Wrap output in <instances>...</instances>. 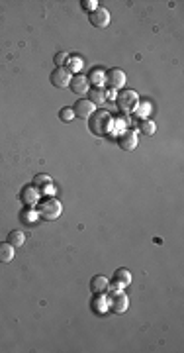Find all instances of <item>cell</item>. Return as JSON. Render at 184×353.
<instances>
[{
    "mask_svg": "<svg viewBox=\"0 0 184 353\" xmlns=\"http://www.w3.org/2000/svg\"><path fill=\"white\" fill-rule=\"evenodd\" d=\"M112 126H114V118L108 110H98L89 118V128L96 136H108L112 132Z\"/></svg>",
    "mask_w": 184,
    "mask_h": 353,
    "instance_id": "cell-1",
    "label": "cell"
},
{
    "mask_svg": "<svg viewBox=\"0 0 184 353\" xmlns=\"http://www.w3.org/2000/svg\"><path fill=\"white\" fill-rule=\"evenodd\" d=\"M61 212H63V206H61V202L57 200V198H53V196H49V198H45L43 202H39V206H37V214L43 218V220H57L59 216H61Z\"/></svg>",
    "mask_w": 184,
    "mask_h": 353,
    "instance_id": "cell-2",
    "label": "cell"
},
{
    "mask_svg": "<svg viewBox=\"0 0 184 353\" xmlns=\"http://www.w3.org/2000/svg\"><path fill=\"white\" fill-rule=\"evenodd\" d=\"M116 100H118V108L122 112H133L139 104V96L135 90H123L122 94L116 96Z\"/></svg>",
    "mask_w": 184,
    "mask_h": 353,
    "instance_id": "cell-3",
    "label": "cell"
},
{
    "mask_svg": "<svg viewBox=\"0 0 184 353\" xmlns=\"http://www.w3.org/2000/svg\"><path fill=\"white\" fill-rule=\"evenodd\" d=\"M127 306H129V298H127L122 290L112 292V298H110V308H112V312L123 314V312L127 310Z\"/></svg>",
    "mask_w": 184,
    "mask_h": 353,
    "instance_id": "cell-4",
    "label": "cell"
},
{
    "mask_svg": "<svg viewBox=\"0 0 184 353\" xmlns=\"http://www.w3.org/2000/svg\"><path fill=\"white\" fill-rule=\"evenodd\" d=\"M71 81H73V77H71V73H69L65 67H57V69L51 73V83H53V87L65 88L71 85Z\"/></svg>",
    "mask_w": 184,
    "mask_h": 353,
    "instance_id": "cell-5",
    "label": "cell"
},
{
    "mask_svg": "<svg viewBox=\"0 0 184 353\" xmlns=\"http://www.w3.org/2000/svg\"><path fill=\"white\" fill-rule=\"evenodd\" d=\"M106 83L110 85V88L118 90V88L125 87L127 77H125V73H123L122 69H112V71H108V73H106Z\"/></svg>",
    "mask_w": 184,
    "mask_h": 353,
    "instance_id": "cell-6",
    "label": "cell"
},
{
    "mask_svg": "<svg viewBox=\"0 0 184 353\" xmlns=\"http://www.w3.org/2000/svg\"><path fill=\"white\" fill-rule=\"evenodd\" d=\"M96 106H94V102L89 100V98H81V100H77V104H75V116H79V118H85V120H89L92 114L96 112L94 110Z\"/></svg>",
    "mask_w": 184,
    "mask_h": 353,
    "instance_id": "cell-7",
    "label": "cell"
},
{
    "mask_svg": "<svg viewBox=\"0 0 184 353\" xmlns=\"http://www.w3.org/2000/svg\"><path fill=\"white\" fill-rule=\"evenodd\" d=\"M91 24L96 28H106L110 26V12L106 8H96L94 12H91Z\"/></svg>",
    "mask_w": 184,
    "mask_h": 353,
    "instance_id": "cell-8",
    "label": "cell"
},
{
    "mask_svg": "<svg viewBox=\"0 0 184 353\" xmlns=\"http://www.w3.org/2000/svg\"><path fill=\"white\" fill-rule=\"evenodd\" d=\"M118 143H120V147H122V149L131 151V149H135V147H137V134H135L133 130H125V132L120 136Z\"/></svg>",
    "mask_w": 184,
    "mask_h": 353,
    "instance_id": "cell-9",
    "label": "cell"
},
{
    "mask_svg": "<svg viewBox=\"0 0 184 353\" xmlns=\"http://www.w3.org/2000/svg\"><path fill=\"white\" fill-rule=\"evenodd\" d=\"M39 188L37 186H31V184H28V186H24V190H22V202H24V206H33L37 200H39Z\"/></svg>",
    "mask_w": 184,
    "mask_h": 353,
    "instance_id": "cell-10",
    "label": "cell"
},
{
    "mask_svg": "<svg viewBox=\"0 0 184 353\" xmlns=\"http://www.w3.org/2000/svg\"><path fill=\"white\" fill-rule=\"evenodd\" d=\"M131 284V273L127 271V269H118L116 273H114V286L116 288H125V286H129Z\"/></svg>",
    "mask_w": 184,
    "mask_h": 353,
    "instance_id": "cell-11",
    "label": "cell"
},
{
    "mask_svg": "<svg viewBox=\"0 0 184 353\" xmlns=\"http://www.w3.org/2000/svg\"><path fill=\"white\" fill-rule=\"evenodd\" d=\"M89 85H91V83H89V79H87V77L77 75V77L71 81V85H69V87H71V90H73L75 94H87V92H89Z\"/></svg>",
    "mask_w": 184,
    "mask_h": 353,
    "instance_id": "cell-12",
    "label": "cell"
},
{
    "mask_svg": "<svg viewBox=\"0 0 184 353\" xmlns=\"http://www.w3.org/2000/svg\"><path fill=\"white\" fill-rule=\"evenodd\" d=\"M91 290L94 294H104L108 290V279L104 275H96L91 281Z\"/></svg>",
    "mask_w": 184,
    "mask_h": 353,
    "instance_id": "cell-13",
    "label": "cell"
},
{
    "mask_svg": "<svg viewBox=\"0 0 184 353\" xmlns=\"http://www.w3.org/2000/svg\"><path fill=\"white\" fill-rule=\"evenodd\" d=\"M14 255H16V247L14 246H10L8 242L0 244V263H10L14 259Z\"/></svg>",
    "mask_w": 184,
    "mask_h": 353,
    "instance_id": "cell-14",
    "label": "cell"
},
{
    "mask_svg": "<svg viewBox=\"0 0 184 353\" xmlns=\"http://www.w3.org/2000/svg\"><path fill=\"white\" fill-rule=\"evenodd\" d=\"M24 242H26L24 232H20V230H12V232L8 234V244H10V246H14V247H22Z\"/></svg>",
    "mask_w": 184,
    "mask_h": 353,
    "instance_id": "cell-15",
    "label": "cell"
},
{
    "mask_svg": "<svg viewBox=\"0 0 184 353\" xmlns=\"http://www.w3.org/2000/svg\"><path fill=\"white\" fill-rule=\"evenodd\" d=\"M37 216H39L37 212H33L31 208H26V210H24V212L20 214V220H22V222H24L26 226H31V224H33V222L37 220Z\"/></svg>",
    "mask_w": 184,
    "mask_h": 353,
    "instance_id": "cell-16",
    "label": "cell"
},
{
    "mask_svg": "<svg viewBox=\"0 0 184 353\" xmlns=\"http://www.w3.org/2000/svg\"><path fill=\"white\" fill-rule=\"evenodd\" d=\"M89 81H92V85H96V87L100 88L104 83H106V73H104L102 69H96V71H92L91 73Z\"/></svg>",
    "mask_w": 184,
    "mask_h": 353,
    "instance_id": "cell-17",
    "label": "cell"
},
{
    "mask_svg": "<svg viewBox=\"0 0 184 353\" xmlns=\"http://www.w3.org/2000/svg\"><path fill=\"white\" fill-rule=\"evenodd\" d=\"M139 130H141V134H145V136H153V134L157 132V124H155L153 120H143L141 126H139Z\"/></svg>",
    "mask_w": 184,
    "mask_h": 353,
    "instance_id": "cell-18",
    "label": "cell"
},
{
    "mask_svg": "<svg viewBox=\"0 0 184 353\" xmlns=\"http://www.w3.org/2000/svg\"><path fill=\"white\" fill-rule=\"evenodd\" d=\"M49 184H53V180H51V176L49 175H35L33 176V186H37L39 190H41L43 186H49Z\"/></svg>",
    "mask_w": 184,
    "mask_h": 353,
    "instance_id": "cell-19",
    "label": "cell"
},
{
    "mask_svg": "<svg viewBox=\"0 0 184 353\" xmlns=\"http://www.w3.org/2000/svg\"><path fill=\"white\" fill-rule=\"evenodd\" d=\"M91 96H92L94 106H96V104H104V102H106V92H104L102 88L94 87V90L91 92Z\"/></svg>",
    "mask_w": 184,
    "mask_h": 353,
    "instance_id": "cell-20",
    "label": "cell"
},
{
    "mask_svg": "<svg viewBox=\"0 0 184 353\" xmlns=\"http://www.w3.org/2000/svg\"><path fill=\"white\" fill-rule=\"evenodd\" d=\"M59 118H61L63 122H71V120L77 118V116H75V110H73V108H63V110L59 112Z\"/></svg>",
    "mask_w": 184,
    "mask_h": 353,
    "instance_id": "cell-21",
    "label": "cell"
},
{
    "mask_svg": "<svg viewBox=\"0 0 184 353\" xmlns=\"http://www.w3.org/2000/svg\"><path fill=\"white\" fill-rule=\"evenodd\" d=\"M67 59H69V55H67L65 51H59V53L55 55V65H57V67H63V65L67 63Z\"/></svg>",
    "mask_w": 184,
    "mask_h": 353,
    "instance_id": "cell-22",
    "label": "cell"
},
{
    "mask_svg": "<svg viewBox=\"0 0 184 353\" xmlns=\"http://www.w3.org/2000/svg\"><path fill=\"white\" fill-rule=\"evenodd\" d=\"M83 8L89 10V12H94L98 8V2L96 0H83Z\"/></svg>",
    "mask_w": 184,
    "mask_h": 353,
    "instance_id": "cell-23",
    "label": "cell"
},
{
    "mask_svg": "<svg viewBox=\"0 0 184 353\" xmlns=\"http://www.w3.org/2000/svg\"><path fill=\"white\" fill-rule=\"evenodd\" d=\"M71 69H73V71H81V69H83V61L77 59V57H73V59H71Z\"/></svg>",
    "mask_w": 184,
    "mask_h": 353,
    "instance_id": "cell-24",
    "label": "cell"
},
{
    "mask_svg": "<svg viewBox=\"0 0 184 353\" xmlns=\"http://www.w3.org/2000/svg\"><path fill=\"white\" fill-rule=\"evenodd\" d=\"M39 192H43V194H49V196H53L55 194V188H53V184H49V186H43Z\"/></svg>",
    "mask_w": 184,
    "mask_h": 353,
    "instance_id": "cell-25",
    "label": "cell"
},
{
    "mask_svg": "<svg viewBox=\"0 0 184 353\" xmlns=\"http://www.w3.org/2000/svg\"><path fill=\"white\" fill-rule=\"evenodd\" d=\"M108 98H110V100L116 98V90H114V88H108V90H106V100H108Z\"/></svg>",
    "mask_w": 184,
    "mask_h": 353,
    "instance_id": "cell-26",
    "label": "cell"
}]
</instances>
